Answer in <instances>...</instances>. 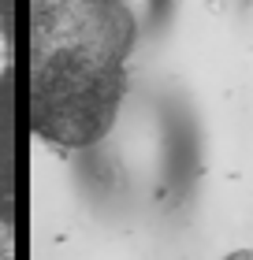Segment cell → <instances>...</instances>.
<instances>
[{"mask_svg":"<svg viewBox=\"0 0 253 260\" xmlns=\"http://www.w3.org/2000/svg\"><path fill=\"white\" fill-rule=\"evenodd\" d=\"M30 126L60 149L112 130L127 97L134 15L123 0H26Z\"/></svg>","mask_w":253,"mask_h":260,"instance_id":"cell-1","label":"cell"},{"mask_svg":"<svg viewBox=\"0 0 253 260\" xmlns=\"http://www.w3.org/2000/svg\"><path fill=\"white\" fill-rule=\"evenodd\" d=\"M223 260H253V249H238V253H227Z\"/></svg>","mask_w":253,"mask_h":260,"instance_id":"cell-2","label":"cell"}]
</instances>
